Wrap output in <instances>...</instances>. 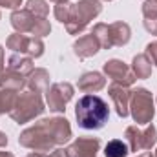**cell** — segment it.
<instances>
[{"instance_id":"1","label":"cell","mask_w":157,"mask_h":157,"mask_svg":"<svg viewBox=\"0 0 157 157\" xmlns=\"http://www.w3.org/2000/svg\"><path fill=\"white\" fill-rule=\"evenodd\" d=\"M70 124L66 119H48L39 126L26 130L20 137V143L28 148L48 150L53 144H60L70 137Z\"/></svg>"},{"instance_id":"2","label":"cell","mask_w":157,"mask_h":157,"mask_svg":"<svg viewBox=\"0 0 157 157\" xmlns=\"http://www.w3.org/2000/svg\"><path fill=\"white\" fill-rule=\"evenodd\" d=\"M108 104L95 95H86L77 102L75 115H77L78 126L86 130H97L102 128L108 121Z\"/></svg>"},{"instance_id":"3","label":"cell","mask_w":157,"mask_h":157,"mask_svg":"<svg viewBox=\"0 0 157 157\" xmlns=\"http://www.w3.org/2000/svg\"><path fill=\"white\" fill-rule=\"evenodd\" d=\"M99 11H101L99 0H82V2H78L75 7H71V18H70V22H68V24H70L68 29H70L71 33L82 31L84 26H86L95 15H99Z\"/></svg>"},{"instance_id":"4","label":"cell","mask_w":157,"mask_h":157,"mask_svg":"<svg viewBox=\"0 0 157 157\" xmlns=\"http://www.w3.org/2000/svg\"><path fill=\"white\" fill-rule=\"evenodd\" d=\"M42 110H44V106L40 102L39 95L37 93H26L17 101V106L11 110V117L18 122H26L31 117L39 115Z\"/></svg>"},{"instance_id":"5","label":"cell","mask_w":157,"mask_h":157,"mask_svg":"<svg viewBox=\"0 0 157 157\" xmlns=\"http://www.w3.org/2000/svg\"><path fill=\"white\" fill-rule=\"evenodd\" d=\"M132 113L137 122H148L154 117V102H152V95L146 90H137L133 91L132 97Z\"/></svg>"},{"instance_id":"6","label":"cell","mask_w":157,"mask_h":157,"mask_svg":"<svg viewBox=\"0 0 157 157\" xmlns=\"http://www.w3.org/2000/svg\"><path fill=\"white\" fill-rule=\"evenodd\" d=\"M73 95V88L70 84H55L49 91H48V104L49 110L53 112H62L66 102L71 99Z\"/></svg>"},{"instance_id":"7","label":"cell","mask_w":157,"mask_h":157,"mask_svg":"<svg viewBox=\"0 0 157 157\" xmlns=\"http://www.w3.org/2000/svg\"><path fill=\"white\" fill-rule=\"evenodd\" d=\"M126 137L130 139L133 152H137V150H141V148H152V144L155 143V139H157L155 128H154V126H148V130H146L144 133L137 132V128L132 126V128L126 130Z\"/></svg>"},{"instance_id":"8","label":"cell","mask_w":157,"mask_h":157,"mask_svg":"<svg viewBox=\"0 0 157 157\" xmlns=\"http://www.w3.org/2000/svg\"><path fill=\"white\" fill-rule=\"evenodd\" d=\"M7 46L11 49H15V51H29L35 57L42 55V48H44L39 39H26L24 35H18V33H15L13 37H9Z\"/></svg>"},{"instance_id":"9","label":"cell","mask_w":157,"mask_h":157,"mask_svg":"<svg viewBox=\"0 0 157 157\" xmlns=\"http://www.w3.org/2000/svg\"><path fill=\"white\" fill-rule=\"evenodd\" d=\"M104 71H106V75L108 77H112L117 84L121 86H128V84H132L133 82V73L124 66V62H121V60H110V62H106L104 64Z\"/></svg>"},{"instance_id":"10","label":"cell","mask_w":157,"mask_h":157,"mask_svg":"<svg viewBox=\"0 0 157 157\" xmlns=\"http://www.w3.org/2000/svg\"><path fill=\"white\" fill-rule=\"evenodd\" d=\"M97 148H99V141L97 139H80L68 150V155L70 157H95Z\"/></svg>"},{"instance_id":"11","label":"cell","mask_w":157,"mask_h":157,"mask_svg":"<svg viewBox=\"0 0 157 157\" xmlns=\"http://www.w3.org/2000/svg\"><path fill=\"white\" fill-rule=\"evenodd\" d=\"M110 97L115 101L117 113L121 117H126L128 115V91L121 84H113L110 86Z\"/></svg>"},{"instance_id":"12","label":"cell","mask_w":157,"mask_h":157,"mask_svg":"<svg viewBox=\"0 0 157 157\" xmlns=\"http://www.w3.org/2000/svg\"><path fill=\"white\" fill-rule=\"evenodd\" d=\"M11 20H13V26H15L18 31H33L35 22H37V17H33L31 11L26 9V11H17V13H13Z\"/></svg>"},{"instance_id":"13","label":"cell","mask_w":157,"mask_h":157,"mask_svg":"<svg viewBox=\"0 0 157 157\" xmlns=\"http://www.w3.org/2000/svg\"><path fill=\"white\" fill-rule=\"evenodd\" d=\"M99 46L101 44H99V40H97L95 35H86V37H82L75 44V53L80 55V57H90V55L99 51Z\"/></svg>"},{"instance_id":"14","label":"cell","mask_w":157,"mask_h":157,"mask_svg":"<svg viewBox=\"0 0 157 157\" xmlns=\"http://www.w3.org/2000/svg\"><path fill=\"white\" fill-rule=\"evenodd\" d=\"M108 35H110V44L122 46L130 40V28L122 22H117V24L108 28Z\"/></svg>"},{"instance_id":"15","label":"cell","mask_w":157,"mask_h":157,"mask_svg":"<svg viewBox=\"0 0 157 157\" xmlns=\"http://www.w3.org/2000/svg\"><path fill=\"white\" fill-rule=\"evenodd\" d=\"M104 86V78L99 73H84L82 78L78 80V88L84 91H97Z\"/></svg>"},{"instance_id":"16","label":"cell","mask_w":157,"mask_h":157,"mask_svg":"<svg viewBox=\"0 0 157 157\" xmlns=\"http://www.w3.org/2000/svg\"><path fill=\"white\" fill-rule=\"evenodd\" d=\"M133 71H135L137 77H143V78L150 75V71H152V64H150V60L146 59V55H139V57H135V60H133Z\"/></svg>"},{"instance_id":"17","label":"cell","mask_w":157,"mask_h":157,"mask_svg":"<svg viewBox=\"0 0 157 157\" xmlns=\"http://www.w3.org/2000/svg\"><path fill=\"white\" fill-rule=\"evenodd\" d=\"M104 154L106 157H126L128 154V148H126V144L122 143V141H110L108 144H106V150H104Z\"/></svg>"},{"instance_id":"18","label":"cell","mask_w":157,"mask_h":157,"mask_svg":"<svg viewBox=\"0 0 157 157\" xmlns=\"http://www.w3.org/2000/svg\"><path fill=\"white\" fill-rule=\"evenodd\" d=\"M9 68L11 71H29L31 70V60L29 59H18L17 55L9 59Z\"/></svg>"},{"instance_id":"19","label":"cell","mask_w":157,"mask_h":157,"mask_svg":"<svg viewBox=\"0 0 157 157\" xmlns=\"http://www.w3.org/2000/svg\"><path fill=\"white\" fill-rule=\"evenodd\" d=\"M13 101H15V95L13 91H0V113L7 112V110H13Z\"/></svg>"},{"instance_id":"20","label":"cell","mask_w":157,"mask_h":157,"mask_svg":"<svg viewBox=\"0 0 157 157\" xmlns=\"http://www.w3.org/2000/svg\"><path fill=\"white\" fill-rule=\"evenodd\" d=\"M28 9H29L31 13H35V17H37V13L42 15V17H46L48 11H49V7H48L42 0H29V2H28Z\"/></svg>"},{"instance_id":"21","label":"cell","mask_w":157,"mask_h":157,"mask_svg":"<svg viewBox=\"0 0 157 157\" xmlns=\"http://www.w3.org/2000/svg\"><path fill=\"white\" fill-rule=\"evenodd\" d=\"M146 53H148V57L152 59V62L157 64V42L155 44H150V46L146 48Z\"/></svg>"},{"instance_id":"22","label":"cell","mask_w":157,"mask_h":157,"mask_svg":"<svg viewBox=\"0 0 157 157\" xmlns=\"http://www.w3.org/2000/svg\"><path fill=\"white\" fill-rule=\"evenodd\" d=\"M22 0H0V6H6V7H17L20 6Z\"/></svg>"},{"instance_id":"23","label":"cell","mask_w":157,"mask_h":157,"mask_svg":"<svg viewBox=\"0 0 157 157\" xmlns=\"http://www.w3.org/2000/svg\"><path fill=\"white\" fill-rule=\"evenodd\" d=\"M2 68H4V49L0 48V71H2Z\"/></svg>"},{"instance_id":"24","label":"cell","mask_w":157,"mask_h":157,"mask_svg":"<svg viewBox=\"0 0 157 157\" xmlns=\"http://www.w3.org/2000/svg\"><path fill=\"white\" fill-rule=\"evenodd\" d=\"M0 157H13L11 154H6V152H0Z\"/></svg>"},{"instance_id":"25","label":"cell","mask_w":157,"mask_h":157,"mask_svg":"<svg viewBox=\"0 0 157 157\" xmlns=\"http://www.w3.org/2000/svg\"><path fill=\"white\" fill-rule=\"evenodd\" d=\"M141 157H154L152 154H144V155H141Z\"/></svg>"},{"instance_id":"26","label":"cell","mask_w":157,"mask_h":157,"mask_svg":"<svg viewBox=\"0 0 157 157\" xmlns=\"http://www.w3.org/2000/svg\"><path fill=\"white\" fill-rule=\"evenodd\" d=\"M55 2H64V0H55Z\"/></svg>"},{"instance_id":"27","label":"cell","mask_w":157,"mask_h":157,"mask_svg":"<svg viewBox=\"0 0 157 157\" xmlns=\"http://www.w3.org/2000/svg\"><path fill=\"white\" fill-rule=\"evenodd\" d=\"M155 2H157V0H155Z\"/></svg>"},{"instance_id":"28","label":"cell","mask_w":157,"mask_h":157,"mask_svg":"<svg viewBox=\"0 0 157 157\" xmlns=\"http://www.w3.org/2000/svg\"><path fill=\"white\" fill-rule=\"evenodd\" d=\"M155 157H157V155H155Z\"/></svg>"}]
</instances>
